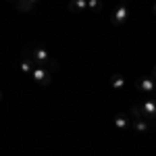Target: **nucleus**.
I'll return each mask as SVG.
<instances>
[{
	"instance_id": "obj_4",
	"label": "nucleus",
	"mask_w": 156,
	"mask_h": 156,
	"mask_svg": "<svg viewBox=\"0 0 156 156\" xmlns=\"http://www.w3.org/2000/svg\"><path fill=\"white\" fill-rule=\"evenodd\" d=\"M31 75H34V79H36L40 85H50V81H52L50 71L48 69H42V67H36V69L31 71Z\"/></svg>"
},
{
	"instance_id": "obj_11",
	"label": "nucleus",
	"mask_w": 156,
	"mask_h": 156,
	"mask_svg": "<svg viewBox=\"0 0 156 156\" xmlns=\"http://www.w3.org/2000/svg\"><path fill=\"white\" fill-rule=\"evenodd\" d=\"M87 9H92V11H102V0H87Z\"/></svg>"
},
{
	"instance_id": "obj_6",
	"label": "nucleus",
	"mask_w": 156,
	"mask_h": 156,
	"mask_svg": "<svg viewBox=\"0 0 156 156\" xmlns=\"http://www.w3.org/2000/svg\"><path fill=\"white\" fill-rule=\"evenodd\" d=\"M69 11H71V12H83V11H87V0H71V2H69Z\"/></svg>"
},
{
	"instance_id": "obj_2",
	"label": "nucleus",
	"mask_w": 156,
	"mask_h": 156,
	"mask_svg": "<svg viewBox=\"0 0 156 156\" xmlns=\"http://www.w3.org/2000/svg\"><path fill=\"white\" fill-rule=\"evenodd\" d=\"M137 106H140V110H142V115H144L146 119H150V123L154 121V115H156V100L154 98H148V100H144Z\"/></svg>"
},
{
	"instance_id": "obj_13",
	"label": "nucleus",
	"mask_w": 156,
	"mask_h": 156,
	"mask_svg": "<svg viewBox=\"0 0 156 156\" xmlns=\"http://www.w3.org/2000/svg\"><path fill=\"white\" fill-rule=\"evenodd\" d=\"M0 100H2V92H0Z\"/></svg>"
},
{
	"instance_id": "obj_1",
	"label": "nucleus",
	"mask_w": 156,
	"mask_h": 156,
	"mask_svg": "<svg viewBox=\"0 0 156 156\" xmlns=\"http://www.w3.org/2000/svg\"><path fill=\"white\" fill-rule=\"evenodd\" d=\"M135 87L146 96H154V77H140L135 79Z\"/></svg>"
},
{
	"instance_id": "obj_9",
	"label": "nucleus",
	"mask_w": 156,
	"mask_h": 156,
	"mask_svg": "<svg viewBox=\"0 0 156 156\" xmlns=\"http://www.w3.org/2000/svg\"><path fill=\"white\" fill-rule=\"evenodd\" d=\"M150 125H152V123H148V121H144V119H135V123H133L135 131H140V133L148 131V129H150Z\"/></svg>"
},
{
	"instance_id": "obj_7",
	"label": "nucleus",
	"mask_w": 156,
	"mask_h": 156,
	"mask_svg": "<svg viewBox=\"0 0 156 156\" xmlns=\"http://www.w3.org/2000/svg\"><path fill=\"white\" fill-rule=\"evenodd\" d=\"M123 85H125V79H123V75H119V73L110 75V87H115V90L119 92V90H123Z\"/></svg>"
},
{
	"instance_id": "obj_5",
	"label": "nucleus",
	"mask_w": 156,
	"mask_h": 156,
	"mask_svg": "<svg viewBox=\"0 0 156 156\" xmlns=\"http://www.w3.org/2000/svg\"><path fill=\"white\" fill-rule=\"evenodd\" d=\"M112 123H115L117 129H127V127H129V115H125V112H117V115L112 117Z\"/></svg>"
},
{
	"instance_id": "obj_10",
	"label": "nucleus",
	"mask_w": 156,
	"mask_h": 156,
	"mask_svg": "<svg viewBox=\"0 0 156 156\" xmlns=\"http://www.w3.org/2000/svg\"><path fill=\"white\" fill-rule=\"evenodd\" d=\"M21 69H23L25 73H31L34 69H36V67H34V60L31 58H23L21 60Z\"/></svg>"
},
{
	"instance_id": "obj_14",
	"label": "nucleus",
	"mask_w": 156,
	"mask_h": 156,
	"mask_svg": "<svg viewBox=\"0 0 156 156\" xmlns=\"http://www.w3.org/2000/svg\"><path fill=\"white\" fill-rule=\"evenodd\" d=\"M15 2H17V0H15Z\"/></svg>"
},
{
	"instance_id": "obj_12",
	"label": "nucleus",
	"mask_w": 156,
	"mask_h": 156,
	"mask_svg": "<svg viewBox=\"0 0 156 156\" xmlns=\"http://www.w3.org/2000/svg\"><path fill=\"white\" fill-rule=\"evenodd\" d=\"M29 2H31V4H36V2H37V0H29Z\"/></svg>"
},
{
	"instance_id": "obj_8",
	"label": "nucleus",
	"mask_w": 156,
	"mask_h": 156,
	"mask_svg": "<svg viewBox=\"0 0 156 156\" xmlns=\"http://www.w3.org/2000/svg\"><path fill=\"white\" fill-rule=\"evenodd\" d=\"M34 6H36V4H31L29 0H17V9H19L21 12H31Z\"/></svg>"
},
{
	"instance_id": "obj_3",
	"label": "nucleus",
	"mask_w": 156,
	"mask_h": 156,
	"mask_svg": "<svg viewBox=\"0 0 156 156\" xmlns=\"http://www.w3.org/2000/svg\"><path fill=\"white\" fill-rule=\"evenodd\" d=\"M127 17H129L127 4H125V2H121L119 6L112 11V21H115V25H117V27H121V25H123V21H127Z\"/></svg>"
}]
</instances>
